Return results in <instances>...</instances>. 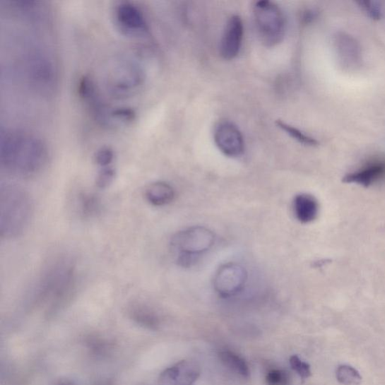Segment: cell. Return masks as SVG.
<instances>
[{"instance_id":"cell-1","label":"cell","mask_w":385,"mask_h":385,"mask_svg":"<svg viewBox=\"0 0 385 385\" xmlns=\"http://www.w3.org/2000/svg\"><path fill=\"white\" fill-rule=\"evenodd\" d=\"M48 160V149L42 140L27 132L2 130L0 162L8 172L30 177L40 172Z\"/></svg>"},{"instance_id":"cell-2","label":"cell","mask_w":385,"mask_h":385,"mask_svg":"<svg viewBox=\"0 0 385 385\" xmlns=\"http://www.w3.org/2000/svg\"><path fill=\"white\" fill-rule=\"evenodd\" d=\"M76 286V265L71 259L61 256L46 268L35 288V297L52 307L62 306L73 297Z\"/></svg>"},{"instance_id":"cell-3","label":"cell","mask_w":385,"mask_h":385,"mask_svg":"<svg viewBox=\"0 0 385 385\" xmlns=\"http://www.w3.org/2000/svg\"><path fill=\"white\" fill-rule=\"evenodd\" d=\"M33 214L30 194L15 184H2L0 189V233L16 238L28 227Z\"/></svg>"},{"instance_id":"cell-4","label":"cell","mask_w":385,"mask_h":385,"mask_svg":"<svg viewBox=\"0 0 385 385\" xmlns=\"http://www.w3.org/2000/svg\"><path fill=\"white\" fill-rule=\"evenodd\" d=\"M253 16L256 33L264 45L273 47L283 40L286 21L278 5L269 0H261L254 4Z\"/></svg>"},{"instance_id":"cell-5","label":"cell","mask_w":385,"mask_h":385,"mask_svg":"<svg viewBox=\"0 0 385 385\" xmlns=\"http://www.w3.org/2000/svg\"><path fill=\"white\" fill-rule=\"evenodd\" d=\"M23 64L31 86L42 95H52L57 85V73L49 54L40 49L30 50L25 54Z\"/></svg>"},{"instance_id":"cell-6","label":"cell","mask_w":385,"mask_h":385,"mask_svg":"<svg viewBox=\"0 0 385 385\" xmlns=\"http://www.w3.org/2000/svg\"><path fill=\"white\" fill-rule=\"evenodd\" d=\"M144 81L142 67L135 62L124 60L112 68L107 86L113 97L126 99L136 95L143 85Z\"/></svg>"},{"instance_id":"cell-7","label":"cell","mask_w":385,"mask_h":385,"mask_svg":"<svg viewBox=\"0 0 385 385\" xmlns=\"http://www.w3.org/2000/svg\"><path fill=\"white\" fill-rule=\"evenodd\" d=\"M214 232L204 227H193L174 235L170 241L172 251L178 259L203 254L213 247Z\"/></svg>"},{"instance_id":"cell-8","label":"cell","mask_w":385,"mask_h":385,"mask_svg":"<svg viewBox=\"0 0 385 385\" xmlns=\"http://www.w3.org/2000/svg\"><path fill=\"white\" fill-rule=\"evenodd\" d=\"M78 95L89 110L93 119L102 126L110 127L114 124L112 110L104 101L95 81L89 76H83L78 84Z\"/></svg>"},{"instance_id":"cell-9","label":"cell","mask_w":385,"mask_h":385,"mask_svg":"<svg viewBox=\"0 0 385 385\" xmlns=\"http://www.w3.org/2000/svg\"><path fill=\"white\" fill-rule=\"evenodd\" d=\"M114 21L126 35L138 37L148 32V25L141 9L130 2H121L114 11Z\"/></svg>"},{"instance_id":"cell-10","label":"cell","mask_w":385,"mask_h":385,"mask_svg":"<svg viewBox=\"0 0 385 385\" xmlns=\"http://www.w3.org/2000/svg\"><path fill=\"white\" fill-rule=\"evenodd\" d=\"M247 279V273L242 266L235 263H227L217 271L214 288L220 296L230 297L240 292Z\"/></svg>"},{"instance_id":"cell-11","label":"cell","mask_w":385,"mask_h":385,"mask_svg":"<svg viewBox=\"0 0 385 385\" xmlns=\"http://www.w3.org/2000/svg\"><path fill=\"white\" fill-rule=\"evenodd\" d=\"M214 140L218 149L226 156L237 158L243 153L244 143L242 133L229 121H220L215 125Z\"/></svg>"},{"instance_id":"cell-12","label":"cell","mask_w":385,"mask_h":385,"mask_svg":"<svg viewBox=\"0 0 385 385\" xmlns=\"http://www.w3.org/2000/svg\"><path fill=\"white\" fill-rule=\"evenodd\" d=\"M201 367L194 360H184L161 372L158 385H194Z\"/></svg>"},{"instance_id":"cell-13","label":"cell","mask_w":385,"mask_h":385,"mask_svg":"<svg viewBox=\"0 0 385 385\" xmlns=\"http://www.w3.org/2000/svg\"><path fill=\"white\" fill-rule=\"evenodd\" d=\"M244 25L240 16H231L227 23L220 43V54L230 61L239 54L242 45Z\"/></svg>"},{"instance_id":"cell-14","label":"cell","mask_w":385,"mask_h":385,"mask_svg":"<svg viewBox=\"0 0 385 385\" xmlns=\"http://www.w3.org/2000/svg\"><path fill=\"white\" fill-rule=\"evenodd\" d=\"M335 49L343 66L355 69L362 61V49L359 42L350 35L340 32L335 37Z\"/></svg>"},{"instance_id":"cell-15","label":"cell","mask_w":385,"mask_h":385,"mask_svg":"<svg viewBox=\"0 0 385 385\" xmlns=\"http://www.w3.org/2000/svg\"><path fill=\"white\" fill-rule=\"evenodd\" d=\"M385 176V162L377 161L369 163L366 167L348 173L343 178V182L357 184L368 188Z\"/></svg>"},{"instance_id":"cell-16","label":"cell","mask_w":385,"mask_h":385,"mask_svg":"<svg viewBox=\"0 0 385 385\" xmlns=\"http://www.w3.org/2000/svg\"><path fill=\"white\" fill-rule=\"evenodd\" d=\"M294 210L300 223L309 224L317 218L319 204L316 197L308 194H300L295 198Z\"/></svg>"},{"instance_id":"cell-17","label":"cell","mask_w":385,"mask_h":385,"mask_svg":"<svg viewBox=\"0 0 385 385\" xmlns=\"http://www.w3.org/2000/svg\"><path fill=\"white\" fill-rule=\"evenodd\" d=\"M145 196L149 203L155 206H162L170 203L174 200V191L170 184L157 182L147 186Z\"/></svg>"},{"instance_id":"cell-18","label":"cell","mask_w":385,"mask_h":385,"mask_svg":"<svg viewBox=\"0 0 385 385\" xmlns=\"http://www.w3.org/2000/svg\"><path fill=\"white\" fill-rule=\"evenodd\" d=\"M219 358L226 367L237 373L244 378H248L250 375V370L246 361L237 354L224 351L219 354Z\"/></svg>"},{"instance_id":"cell-19","label":"cell","mask_w":385,"mask_h":385,"mask_svg":"<svg viewBox=\"0 0 385 385\" xmlns=\"http://www.w3.org/2000/svg\"><path fill=\"white\" fill-rule=\"evenodd\" d=\"M132 319L140 324L153 326L158 324L155 313L141 302H136L130 307Z\"/></svg>"},{"instance_id":"cell-20","label":"cell","mask_w":385,"mask_h":385,"mask_svg":"<svg viewBox=\"0 0 385 385\" xmlns=\"http://www.w3.org/2000/svg\"><path fill=\"white\" fill-rule=\"evenodd\" d=\"M276 124L290 137L294 138L296 141L302 145L308 146H316L319 145V142L316 138L305 134L293 126H290L281 120L277 121Z\"/></svg>"},{"instance_id":"cell-21","label":"cell","mask_w":385,"mask_h":385,"mask_svg":"<svg viewBox=\"0 0 385 385\" xmlns=\"http://www.w3.org/2000/svg\"><path fill=\"white\" fill-rule=\"evenodd\" d=\"M336 378L344 385H358L362 381V377L355 368L343 365L337 368Z\"/></svg>"},{"instance_id":"cell-22","label":"cell","mask_w":385,"mask_h":385,"mask_svg":"<svg viewBox=\"0 0 385 385\" xmlns=\"http://www.w3.org/2000/svg\"><path fill=\"white\" fill-rule=\"evenodd\" d=\"M79 208L84 216L95 215L99 211L100 201L95 195L83 194L80 196Z\"/></svg>"},{"instance_id":"cell-23","label":"cell","mask_w":385,"mask_h":385,"mask_svg":"<svg viewBox=\"0 0 385 385\" xmlns=\"http://www.w3.org/2000/svg\"><path fill=\"white\" fill-rule=\"evenodd\" d=\"M136 112L128 107H119L112 110V118L114 122L128 124L136 119Z\"/></svg>"},{"instance_id":"cell-24","label":"cell","mask_w":385,"mask_h":385,"mask_svg":"<svg viewBox=\"0 0 385 385\" xmlns=\"http://www.w3.org/2000/svg\"><path fill=\"white\" fill-rule=\"evenodd\" d=\"M266 381L267 385H288L290 376L286 371L273 369L267 373Z\"/></svg>"},{"instance_id":"cell-25","label":"cell","mask_w":385,"mask_h":385,"mask_svg":"<svg viewBox=\"0 0 385 385\" xmlns=\"http://www.w3.org/2000/svg\"><path fill=\"white\" fill-rule=\"evenodd\" d=\"M114 159V150L109 147H103L97 151L95 162L101 167H109Z\"/></svg>"},{"instance_id":"cell-26","label":"cell","mask_w":385,"mask_h":385,"mask_svg":"<svg viewBox=\"0 0 385 385\" xmlns=\"http://www.w3.org/2000/svg\"><path fill=\"white\" fill-rule=\"evenodd\" d=\"M290 365L302 380L310 377V366L307 363L303 362L299 357L296 355L291 357L290 358Z\"/></svg>"},{"instance_id":"cell-27","label":"cell","mask_w":385,"mask_h":385,"mask_svg":"<svg viewBox=\"0 0 385 385\" xmlns=\"http://www.w3.org/2000/svg\"><path fill=\"white\" fill-rule=\"evenodd\" d=\"M360 8L372 20H379L382 17L380 6L377 2L360 1L357 3Z\"/></svg>"},{"instance_id":"cell-28","label":"cell","mask_w":385,"mask_h":385,"mask_svg":"<svg viewBox=\"0 0 385 385\" xmlns=\"http://www.w3.org/2000/svg\"><path fill=\"white\" fill-rule=\"evenodd\" d=\"M115 177V171L112 167L103 168L97 178V185L99 189H107L113 182Z\"/></svg>"},{"instance_id":"cell-29","label":"cell","mask_w":385,"mask_h":385,"mask_svg":"<svg viewBox=\"0 0 385 385\" xmlns=\"http://www.w3.org/2000/svg\"><path fill=\"white\" fill-rule=\"evenodd\" d=\"M54 385H74L71 381L67 380H61L58 381Z\"/></svg>"}]
</instances>
